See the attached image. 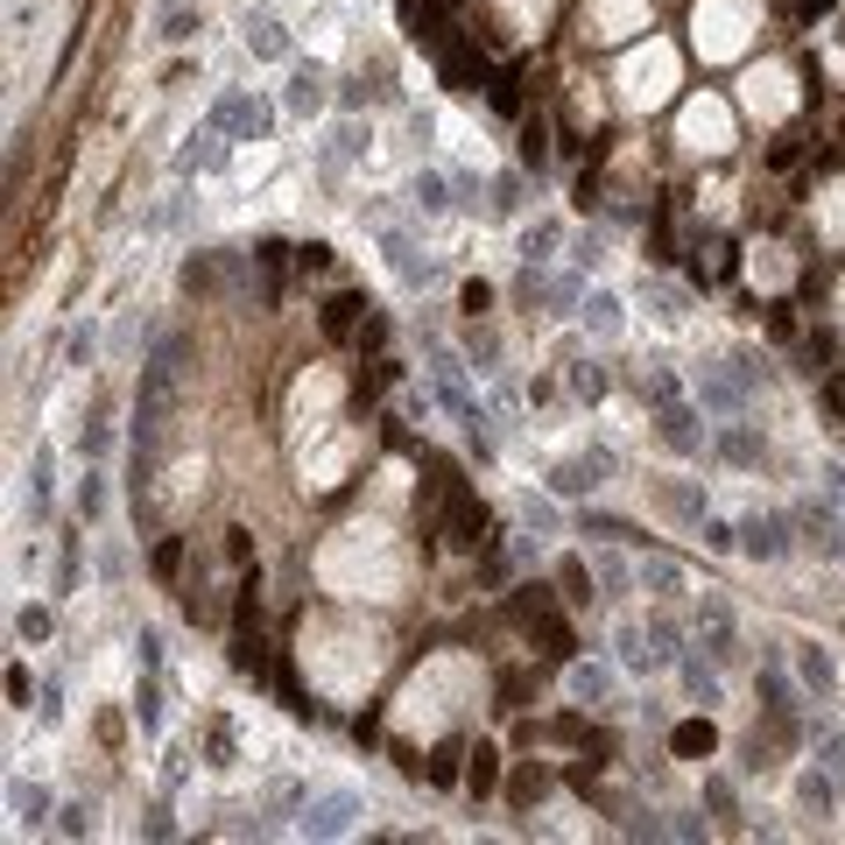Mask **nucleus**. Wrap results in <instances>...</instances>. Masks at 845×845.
Segmentation results:
<instances>
[{
  "instance_id": "47",
  "label": "nucleus",
  "mask_w": 845,
  "mask_h": 845,
  "mask_svg": "<svg viewBox=\"0 0 845 845\" xmlns=\"http://www.w3.org/2000/svg\"><path fill=\"white\" fill-rule=\"evenodd\" d=\"M190 29H198V14H190V8H169L163 14V43H184Z\"/></svg>"
},
{
  "instance_id": "54",
  "label": "nucleus",
  "mask_w": 845,
  "mask_h": 845,
  "mask_svg": "<svg viewBox=\"0 0 845 845\" xmlns=\"http://www.w3.org/2000/svg\"><path fill=\"white\" fill-rule=\"evenodd\" d=\"M226 556H233V564H247V556H254V543H247V529H226Z\"/></svg>"
},
{
  "instance_id": "9",
  "label": "nucleus",
  "mask_w": 845,
  "mask_h": 845,
  "mask_svg": "<svg viewBox=\"0 0 845 845\" xmlns=\"http://www.w3.org/2000/svg\"><path fill=\"white\" fill-rule=\"evenodd\" d=\"M451 543H458V550H479V543H487V514L472 508V493L458 487V479H451Z\"/></svg>"
},
{
  "instance_id": "14",
  "label": "nucleus",
  "mask_w": 845,
  "mask_h": 845,
  "mask_svg": "<svg viewBox=\"0 0 845 845\" xmlns=\"http://www.w3.org/2000/svg\"><path fill=\"white\" fill-rule=\"evenodd\" d=\"M669 747H677L684 761H712V747H719V733H712V719H684L677 733H669Z\"/></svg>"
},
{
  "instance_id": "44",
  "label": "nucleus",
  "mask_w": 845,
  "mask_h": 845,
  "mask_svg": "<svg viewBox=\"0 0 845 845\" xmlns=\"http://www.w3.org/2000/svg\"><path fill=\"white\" fill-rule=\"evenodd\" d=\"M556 240H564V226H535V233L522 240V254H529V261H550V247H556Z\"/></svg>"
},
{
  "instance_id": "42",
  "label": "nucleus",
  "mask_w": 845,
  "mask_h": 845,
  "mask_svg": "<svg viewBox=\"0 0 845 845\" xmlns=\"http://www.w3.org/2000/svg\"><path fill=\"white\" fill-rule=\"evenodd\" d=\"M684 684H690V698H705V705L719 698V677H712L705 663H684Z\"/></svg>"
},
{
  "instance_id": "8",
  "label": "nucleus",
  "mask_w": 845,
  "mask_h": 845,
  "mask_svg": "<svg viewBox=\"0 0 845 845\" xmlns=\"http://www.w3.org/2000/svg\"><path fill=\"white\" fill-rule=\"evenodd\" d=\"M606 472H613V458H606V451H585V458H571V466H556V472H550V487L564 493V501H578V493H592Z\"/></svg>"
},
{
  "instance_id": "5",
  "label": "nucleus",
  "mask_w": 845,
  "mask_h": 845,
  "mask_svg": "<svg viewBox=\"0 0 845 845\" xmlns=\"http://www.w3.org/2000/svg\"><path fill=\"white\" fill-rule=\"evenodd\" d=\"M656 430H663V445L677 451V458H698L705 451V430H698V409H690V401L677 395V401H663L656 409Z\"/></svg>"
},
{
  "instance_id": "57",
  "label": "nucleus",
  "mask_w": 845,
  "mask_h": 845,
  "mask_svg": "<svg viewBox=\"0 0 845 845\" xmlns=\"http://www.w3.org/2000/svg\"><path fill=\"white\" fill-rule=\"evenodd\" d=\"M832 395H838V401H845V374H838V388H832Z\"/></svg>"
},
{
  "instance_id": "10",
  "label": "nucleus",
  "mask_w": 845,
  "mask_h": 845,
  "mask_svg": "<svg viewBox=\"0 0 845 845\" xmlns=\"http://www.w3.org/2000/svg\"><path fill=\"white\" fill-rule=\"evenodd\" d=\"M698 401H705V409H712V416L740 422V409H747V388H740L733 374H705V380H698Z\"/></svg>"
},
{
  "instance_id": "22",
  "label": "nucleus",
  "mask_w": 845,
  "mask_h": 845,
  "mask_svg": "<svg viewBox=\"0 0 845 845\" xmlns=\"http://www.w3.org/2000/svg\"><path fill=\"white\" fill-rule=\"evenodd\" d=\"M817 768L845 790V733H838V726H817Z\"/></svg>"
},
{
  "instance_id": "12",
  "label": "nucleus",
  "mask_w": 845,
  "mask_h": 845,
  "mask_svg": "<svg viewBox=\"0 0 845 845\" xmlns=\"http://www.w3.org/2000/svg\"><path fill=\"white\" fill-rule=\"evenodd\" d=\"M796 677H803V690H817V698H832L838 669H832V656H824L817 641H796Z\"/></svg>"
},
{
  "instance_id": "58",
  "label": "nucleus",
  "mask_w": 845,
  "mask_h": 845,
  "mask_svg": "<svg viewBox=\"0 0 845 845\" xmlns=\"http://www.w3.org/2000/svg\"><path fill=\"white\" fill-rule=\"evenodd\" d=\"M163 8H190V0H163Z\"/></svg>"
},
{
  "instance_id": "33",
  "label": "nucleus",
  "mask_w": 845,
  "mask_h": 845,
  "mask_svg": "<svg viewBox=\"0 0 845 845\" xmlns=\"http://www.w3.org/2000/svg\"><path fill=\"white\" fill-rule=\"evenodd\" d=\"M8 803H14V811H22L29 824H43V811H50V796L35 790V782H8Z\"/></svg>"
},
{
  "instance_id": "48",
  "label": "nucleus",
  "mask_w": 845,
  "mask_h": 845,
  "mask_svg": "<svg viewBox=\"0 0 845 845\" xmlns=\"http://www.w3.org/2000/svg\"><path fill=\"white\" fill-rule=\"evenodd\" d=\"M705 803H712L719 817H733V782H726V775H712V782H705Z\"/></svg>"
},
{
  "instance_id": "35",
  "label": "nucleus",
  "mask_w": 845,
  "mask_h": 845,
  "mask_svg": "<svg viewBox=\"0 0 845 845\" xmlns=\"http://www.w3.org/2000/svg\"><path fill=\"white\" fill-rule=\"evenodd\" d=\"M719 451L733 458V466H754V458H761V445H754V437H747V430H733V422H726V430H719Z\"/></svg>"
},
{
  "instance_id": "53",
  "label": "nucleus",
  "mask_w": 845,
  "mask_h": 845,
  "mask_svg": "<svg viewBox=\"0 0 845 845\" xmlns=\"http://www.w3.org/2000/svg\"><path fill=\"white\" fill-rule=\"evenodd\" d=\"M493 106H501V113H514V106H522V92H514V79H508V71L493 79Z\"/></svg>"
},
{
  "instance_id": "36",
  "label": "nucleus",
  "mask_w": 845,
  "mask_h": 845,
  "mask_svg": "<svg viewBox=\"0 0 845 845\" xmlns=\"http://www.w3.org/2000/svg\"><path fill=\"white\" fill-rule=\"evenodd\" d=\"M571 395H578V401H599V395H606V374L592 367V359H578V367H571Z\"/></svg>"
},
{
  "instance_id": "6",
  "label": "nucleus",
  "mask_w": 845,
  "mask_h": 845,
  "mask_svg": "<svg viewBox=\"0 0 845 845\" xmlns=\"http://www.w3.org/2000/svg\"><path fill=\"white\" fill-rule=\"evenodd\" d=\"M740 550L761 556V564L790 556V522H782V514H747V522H740Z\"/></svg>"
},
{
  "instance_id": "30",
  "label": "nucleus",
  "mask_w": 845,
  "mask_h": 845,
  "mask_svg": "<svg viewBox=\"0 0 845 845\" xmlns=\"http://www.w3.org/2000/svg\"><path fill=\"white\" fill-rule=\"evenodd\" d=\"M184 290H190V296H211V290H219V261H211V254L184 261Z\"/></svg>"
},
{
  "instance_id": "15",
  "label": "nucleus",
  "mask_w": 845,
  "mask_h": 845,
  "mask_svg": "<svg viewBox=\"0 0 845 845\" xmlns=\"http://www.w3.org/2000/svg\"><path fill=\"white\" fill-rule=\"evenodd\" d=\"M592 578L606 585V599H627V585H641V571H627L613 550H592Z\"/></svg>"
},
{
  "instance_id": "17",
  "label": "nucleus",
  "mask_w": 845,
  "mask_h": 845,
  "mask_svg": "<svg viewBox=\"0 0 845 845\" xmlns=\"http://www.w3.org/2000/svg\"><path fill=\"white\" fill-rule=\"evenodd\" d=\"M529 634H535V641H543V656L550 663H571V627H564V613H543V620H529Z\"/></svg>"
},
{
  "instance_id": "2",
  "label": "nucleus",
  "mask_w": 845,
  "mask_h": 845,
  "mask_svg": "<svg viewBox=\"0 0 845 845\" xmlns=\"http://www.w3.org/2000/svg\"><path fill=\"white\" fill-rule=\"evenodd\" d=\"M422 353H430V388L445 395V409H451L458 422H466V430H472V445L487 451V430H479V422H487V416H479V401H472V388H466V359H458V353H451L445 338H430V345H422Z\"/></svg>"
},
{
  "instance_id": "4",
  "label": "nucleus",
  "mask_w": 845,
  "mask_h": 845,
  "mask_svg": "<svg viewBox=\"0 0 845 845\" xmlns=\"http://www.w3.org/2000/svg\"><path fill=\"white\" fill-rule=\"evenodd\" d=\"M268 121H275V113H268L254 92H226L219 106H211V127H226V134H240V142H261L268 134Z\"/></svg>"
},
{
  "instance_id": "41",
  "label": "nucleus",
  "mask_w": 845,
  "mask_h": 845,
  "mask_svg": "<svg viewBox=\"0 0 845 845\" xmlns=\"http://www.w3.org/2000/svg\"><path fill=\"white\" fill-rule=\"evenodd\" d=\"M388 261H395V275H401V282H416V275H422V261L409 254V240H401V233H388Z\"/></svg>"
},
{
  "instance_id": "21",
  "label": "nucleus",
  "mask_w": 845,
  "mask_h": 845,
  "mask_svg": "<svg viewBox=\"0 0 845 845\" xmlns=\"http://www.w3.org/2000/svg\"><path fill=\"white\" fill-rule=\"evenodd\" d=\"M466 782H472V796H493V790H501V754H493V747H472Z\"/></svg>"
},
{
  "instance_id": "50",
  "label": "nucleus",
  "mask_w": 845,
  "mask_h": 845,
  "mask_svg": "<svg viewBox=\"0 0 845 845\" xmlns=\"http://www.w3.org/2000/svg\"><path fill=\"white\" fill-rule=\"evenodd\" d=\"M303 803V782H275V790H268V811H296Z\"/></svg>"
},
{
  "instance_id": "51",
  "label": "nucleus",
  "mask_w": 845,
  "mask_h": 845,
  "mask_svg": "<svg viewBox=\"0 0 845 845\" xmlns=\"http://www.w3.org/2000/svg\"><path fill=\"white\" fill-rule=\"evenodd\" d=\"M817 479H824V501H832V508H845V466H824Z\"/></svg>"
},
{
  "instance_id": "7",
  "label": "nucleus",
  "mask_w": 845,
  "mask_h": 845,
  "mask_svg": "<svg viewBox=\"0 0 845 845\" xmlns=\"http://www.w3.org/2000/svg\"><path fill=\"white\" fill-rule=\"evenodd\" d=\"M698 648L712 663H733L740 656V641H733V613H726V599H705L698 606Z\"/></svg>"
},
{
  "instance_id": "43",
  "label": "nucleus",
  "mask_w": 845,
  "mask_h": 845,
  "mask_svg": "<svg viewBox=\"0 0 845 845\" xmlns=\"http://www.w3.org/2000/svg\"><path fill=\"white\" fill-rule=\"evenodd\" d=\"M64 353H71V367H92V353H100V332H92V324H79Z\"/></svg>"
},
{
  "instance_id": "40",
  "label": "nucleus",
  "mask_w": 845,
  "mask_h": 845,
  "mask_svg": "<svg viewBox=\"0 0 845 845\" xmlns=\"http://www.w3.org/2000/svg\"><path fill=\"white\" fill-rule=\"evenodd\" d=\"M585 535H613V543H648V535H634L627 522H613V514H585Z\"/></svg>"
},
{
  "instance_id": "18",
  "label": "nucleus",
  "mask_w": 845,
  "mask_h": 845,
  "mask_svg": "<svg viewBox=\"0 0 845 845\" xmlns=\"http://www.w3.org/2000/svg\"><path fill=\"white\" fill-rule=\"evenodd\" d=\"M50 487H56V451L35 445V458H29V508H35V514L50 508Z\"/></svg>"
},
{
  "instance_id": "24",
  "label": "nucleus",
  "mask_w": 845,
  "mask_h": 845,
  "mask_svg": "<svg viewBox=\"0 0 845 845\" xmlns=\"http://www.w3.org/2000/svg\"><path fill=\"white\" fill-rule=\"evenodd\" d=\"M641 592H656V599H677V592H684L677 564H669V556H648V564H641Z\"/></svg>"
},
{
  "instance_id": "56",
  "label": "nucleus",
  "mask_w": 845,
  "mask_h": 845,
  "mask_svg": "<svg viewBox=\"0 0 845 845\" xmlns=\"http://www.w3.org/2000/svg\"><path fill=\"white\" fill-rule=\"evenodd\" d=\"M177 564H184V543H163V550H156V571L169 578V571H177Z\"/></svg>"
},
{
  "instance_id": "38",
  "label": "nucleus",
  "mask_w": 845,
  "mask_h": 845,
  "mask_svg": "<svg viewBox=\"0 0 845 845\" xmlns=\"http://www.w3.org/2000/svg\"><path fill=\"white\" fill-rule=\"evenodd\" d=\"M663 501H669V508H677V514H684V522H698V529H705V522H712V514H705V501H698V493H690V487H663Z\"/></svg>"
},
{
  "instance_id": "19",
  "label": "nucleus",
  "mask_w": 845,
  "mask_h": 845,
  "mask_svg": "<svg viewBox=\"0 0 845 845\" xmlns=\"http://www.w3.org/2000/svg\"><path fill=\"white\" fill-rule=\"evenodd\" d=\"M317 106H324V71L303 64L296 79H290V113H317Z\"/></svg>"
},
{
  "instance_id": "25",
  "label": "nucleus",
  "mask_w": 845,
  "mask_h": 845,
  "mask_svg": "<svg viewBox=\"0 0 845 845\" xmlns=\"http://www.w3.org/2000/svg\"><path fill=\"white\" fill-rule=\"evenodd\" d=\"M585 332H599V338L620 332V303H613L606 290H592V296H585Z\"/></svg>"
},
{
  "instance_id": "39",
  "label": "nucleus",
  "mask_w": 845,
  "mask_h": 845,
  "mask_svg": "<svg viewBox=\"0 0 845 845\" xmlns=\"http://www.w3.org/2000/svg\"><path fill=\"white\" fill-rule=\"evenodd\" d=\"M56 832H64V838H85V832H92V803H64V811H56Z\"/></svg>"
},
{
  "instance_id": "37",
  "label": "nucleus",
  "mask_w": 845,
  "mask_h": 845,
  "mask_svg": "<svg viewBox=\"0 0 845 845\" xmlns=\"http://www.w3.org/2000/svg\"><path fill=\"white\" fill-rule=\"evenodd\" d=\"M641 388H648V401L663 409V401H677V395H684V380L669 374V367H648V374H641Z\"/></svg>"
},
{
  "instance_id": "1",
  "label": "nucleus",
  "mask_w": 845,
  "mask_h": 845,
  "mask_svg": "<svg viewBox=\"0 0 845 845\" xmlns=\"http://www.w3.org/2000/svg\"><path fill=\"white\" fill-rule=\"evenodd\" d=\"M184 359H190V338H177V332H169L156 353L142 359V395H134V466L163 445L169 416H177V401H184Z\"/></svg>"
},
{
  "instance_id": "26",
  "label": "nucleus",
  "mask_w": 845,
  "mask_h": 845,
  "mask_svg": "<svg viewBox=\"0 0 845 845\" xmlns=\"http://www.w3.org/2000/svg\"><path fill=\"white\" fill-rule=\"evenodd\" d=\"M571 690H578L585 705H599L606 690H613V669H599V663H571Z\"/></svg>"
},
{
  "instance_id": "27",
  "label": "nucleus",
  "mask_w": 845,
  "mask_h": 845,
  "mask_svg": "<svg viewBox=\"0 0 845 845\" xmlns=\"http://www.w3.org/2000/svg\"><path fill=\"white\" fill-rule=\"evenodd\" d=\"M556 585H564V606H592V571L578 556H564V571H556Z\"/></svg>"
},
{
  "instance_id": "13",
  "label": "nucleus",
  "mask_w": 845,
  "mask_h": 845,
  "mask_svg": "<svg viewBox=\"0 0 845 845\" xmlns=\"http://www.w3.org/2000/svg\"><path fill=\"white\" fill-rule=\"evenodd\" d=\"M233 669H240V677H268V641H261V620H240V634H233Z\"/></svg>"
},
{
  "instance_id": "34",
  "label": "nucleus",
  "mask_w": 845,
  "mask_h": 845,
  "mask_svg": "<svg viewBox=\"0 0 845 845\" xmlns=\"http://www.w3.org/2000/svg\"><path fill=\"white\" fill-rule=\"evenodd\" d=\"M543 796H550V768H522V775H514V803L529 811V803H543Z\"/></svg>"
},
{
  "instance_id": "28",
  "label": "nucleus",
  "mask_w": 845,
  "mask_h": 845,
  "mask_svg": "<svg viewBox=\"0 0 845 845\" xmlns=\"http://www.w3.org/2000/svg\"><path fill=\"white\" fill-rule=\"evenodd\" d=\"M409 198H416V211H445L451 190H445V177H437V169H422V177L409 184Z\"/></svg>"
},
{
  "instance_id": "23",
  "label": "nucleus",
  "mask_w": 845,
  "mask_h": 845,
  "mask_svg": "<svg viewBox=\"0 0 845 845\" xmlns=\"http://www.w3.org/2000/svg\"><path fill=\"white\" fill-rule=\"evenodd\" d=\"M832 796H838V782H832V775H824V768H811V775H803V782H796V803H803V811H817V817H824V811H832Z\"/></svg>"
},
{
  "instance_id": "16",
  "label": "nucleus",
  "mask_w": 845,
  "mask_h": 845,
  "mask_svg": "<svg viewBox=\"0 0 845 845\" xmlns=\"http://www.w3.org/2000/svg\"><path fill=\"white\" fill-rule=\"evenodd\" d=\"M226 127H205V134H190V148H184V156H177V169H219L226 163Z\"/></svg>"
},
{
  "instance_id": "29",
  "label": "nucleus",
  "mask_w": 845,
  "mask_h": 845,
  "mask_svg": "<svg viewBox=\"0 0 845 845\" xmlns=\"http://www.w3.org/2000/svg\"><path fill=\"white\" fill-rule=\"evenodd\" d=\"M247 50L254 56H290V35H282L275 22H247Z\"/></svg>"
},
{
  "instance_id": "20",
  "label": "nucleus",
  "mask_w": 845,
  "mask_h": 845,
  "mask_svg": "<svg viewBox=\"0 0 845 845\" xmlns=\"http://www.w3.org/2000/svg\"><path fill=\"white\" fill-rule=\"evenodd\" d=\"M620 663H627V669H663L656 641H648V627H620Z\"/></svg>"
},
{
  "instance_id": "55",
  "label": "nucleus",
  "mask_w": 845,
  "mask_h": 845,
  "mask_svg": "<svg viewBox=\"0 0 845 845\" xmlns=\"http://www.w3.org/2000/svg\"><path fill=\"white\" fill-rule=\"evenodd\" d=\"M522 522H529V529H556V514H550L543 501H522Z\"/></svg>"
},
{
  "instance_id": "46",
  "label": "nucleus",
  "mask_w": 845,
  "mask_h": 845,
  "mask_svg": "<svg viewBox=\"0 0 845 845\" xmlns=\"http://www.w3.org/2000/svg\"><path fill=\"white\" fill-rule=\"evenodd\" d=\"M134 712H142V726H148V733L163 726V698H156V684H142V690H134Z\"/></svg>"
},
{
  "instance_id": "49",
  "label": "nucleus",
  "mask_w": 845,
  "mask_h": 845,
  "mask_svg": "<svg viewBox=\"0 0 845 845\" xmlns=\"http://www.w3.org/2000/svg\"><path fill=\"white\" fill-rule=\"evenodd\" d=\"M106 445H113L106 422H85V430H79V451H85V458H106Z\"/></svg>"
},
{
  "instance_id": "11",
  "label": "nucleus",
  "mask_w": 845,
  "mask_h": 845,
  "mask_svg": "<svg viewBox=\"0 0 845 845\" xmlns=\"http://www.w3.org/2000/svg\"><path fill=\"white\" fill-rule=\"evenodd\" d=\"M367 311H374V303L353 296V290L332 296V303H324V338H359V317H367Z\"/></svg>"
},
{
  "instance_id": "52",
  "label": "nucleus",
  "mask_w": 845,
  "mask_h": 845,
  "mask_svg": "<svg viewBox=\"0 0 845 845\" xmlns=\"http://www.w3.org/2000/svg\"><path fill=\"white\" fill-rule=\"evenodd\" d=\"M14 627H22V641H43V634H50V613H35V606H29Z\"/></svg>"
},
{
  "instance_id": "3",
  "label": "nucleus",
  "mask_w": 845,
  "mask_h": 845,
  "mask_svg": "<svg viewBox=\"0 0 845 845\" xmlns=\"http://www.w3.org/2000/svg\"><path fill=\"white\" fill-rule=\"evenodd\" d=\"M359 817H367V796H353V790H332V796L303 803V838H345V832H353Z\"/></svg>"
},
{
  "instance_id": "45",
  "label": "nucleus",
  "mask_w": 845,
  "mask_h": 845,
  "mask_svg": "<svg viewBox=\"0 0 845 845\" xmlns=\"http://www.w3.org/2000/svg\"><path fill=\"white\" fill-rule=\"evenodd\" d=\"M100 508H106V487H100V472H85V487H79V514H85V522H100Z\"/></svg>"
},
{
  "instance_id": "32",
  "label": "nucleus",
  "mask_w": 845,
  "mask_h": 845,
  "mask_svg": "<svg viewBox=\"0 0 845 845\" xmlns=\"http://www.w3.org/2000/svg\"><path fill=\"white\" fill-rule=\"evenodd\" d=\"M458 761H466V747H458V740H445V747L430 754V768H422V775H430V782H445V790H451V782H458Z\"/></svg>"
},
{
  "instance_id": "31",
  "label": "nucleus",
  "mask_w": 845,
  "mask_h": 845,
  "mask_svg": "<svg viewBox=\"0 0 845 845\" xmlns=\"http://www.w3.org/2000/svg\"><path fill=\"white\" fill-rule=\"evenodd\" d=\"M550 606H556V599H550V585H522V592H514V620H522V627H529V620H543Z\"/></svg>"
}]
</instances>
